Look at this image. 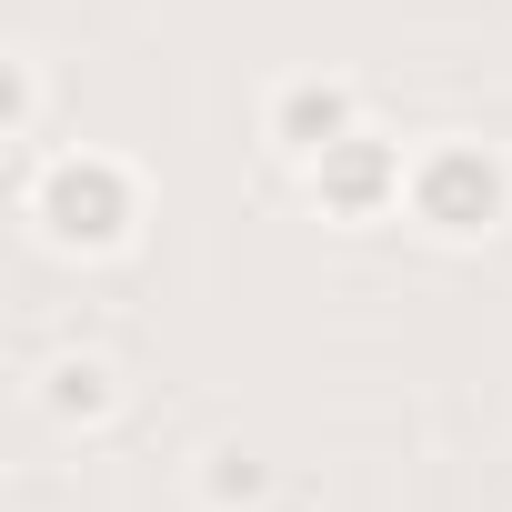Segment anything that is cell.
Segmentation results:
<instances>
[{"instance_id":"6da1fadb","label":"cell","mask_w":512,"mask_h":512,"mask_svg":"<svg viewBox=\"0 0 512 512\" xmlns=\"http://www.w3.org/2000/svg\"><path fill=\"white\" fill-rule=\"evenodd\" d=\"M41 221H51L61 241H121V221H131V181H121L111 161H61V171L41 181Z\"/></svg>"},{"instance_id":"7a4b0ae2","label":"cell","mask_w":512,"mask_h":512,"mask_svg":"<svg viewBox=\"0 0 512 512\" xmlns=\"http://www.w3.org/2000/svg\"><path fill=\"white\" fill-rule=\"evenodd\" d=\"M412 201H422L432 231H482V221L502 211V171H492L482 151H432V161L412 171Z\"/></svg>"},{"instance_id":"3957f363","label":"cell","mask_w":512,"mask_h":512,"mask_svg":"<svg viewBox=\"0 0 512 512\" xmlns=\"http://www.w3.org/2000/svg\"><path fill=\"white\" fill-rule=\"evenodd\" d=\"M312 181H322V201H332V211H382V201L402 191V161H392L382 141H352V131H342V141L322 151V171H312Z\"/></svg>"},{"instance_id":"277c9868","label":"cell","mask_w":512,"mask_h":512,"mask_svg":"<svg viewBox=\"0 0 512 512\" xmlns=\"http://www.w3.org/2000/svg\"><path fill=\"white\" fill-rule=\"evenodd\" d=\"M342 121H352V101H342L332 81H302V91H282V141H292V151H312V161H322V151L342 141Z\"/></svg>"},{"instance_id":"5b68a950","label":"cell","mask_w":512,"mask_h":512,"mask_svg":"<svg viewBox=\"0 0 512 512\" xmlns=\"http://www.w3.org/2000/svg\"><path fill=\"white\" fill-rule=\"evenodd\" d=\"M61 412H101V372H91V362L61 372Z\"/></svg>"}]
</instances>
